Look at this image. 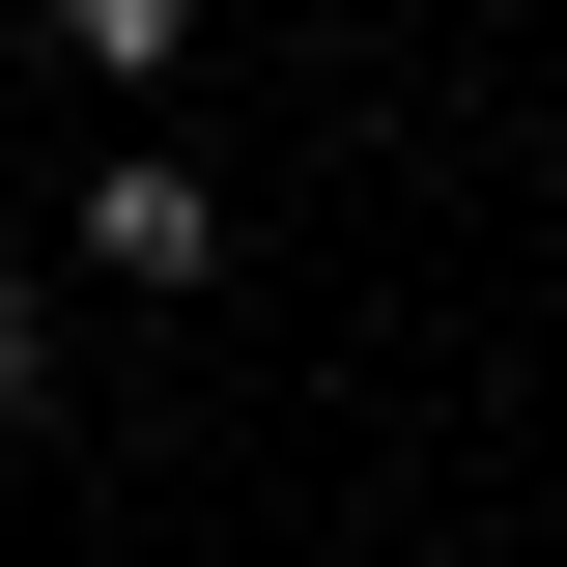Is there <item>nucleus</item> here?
Instances as JSON below:
<instances>
[{
	"label": "nucleus",
	"instance_id": "1",
	"mask_svg": "<svg viewBox=\"0 0 567 567\" xmlns=\"http://www.w3.org/2000/svg\"><path fill=\"white\" fill-rule=\"evenodd\" d=\"M85 256H114V284H199L227 199H199V171H85Z\"/></svg>",
	"mask_w": 567,
	"mask_h": 567
},
{
	"label": "nucleus",
	"instance_id": "2",
	"mask_svg": "<svg viewBox=\"0 0 567 567\" xmlns=\"http://www.w3.org/2000/svg\"><path fill=\"white\" fill-rule=\"evenodd\" d=\"M58 29H85V58H171V29H199V0H58Z\"/></svg>",
	"mask_w": 567,
	"mask_h": 567
},
{
	"label": "nucleus",
	"instance_id": "3",
	"mask_svg": "<svg viewBox=\"0 0 567 567\" xmlns=\"http://www.w3.org/2000/svg\"><path fill=\"white\" fill-rule=\"evenodd\" d=\"M0 398H29V284H0Z\"/></svg>",
	"mask_w": 567,
	"mask_h": 567
}]
</instances>
